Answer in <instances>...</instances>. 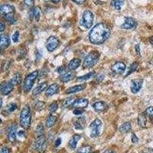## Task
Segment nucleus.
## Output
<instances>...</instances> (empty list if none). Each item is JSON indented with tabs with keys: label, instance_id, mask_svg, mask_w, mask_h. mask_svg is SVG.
<instances>
[{
	"label": "nucleus",
	"instance_id": "nucleus-11",
	"mask_svg": "<svg viewBox=\"0 0 153 153\" xmlns=\"http://www.w3.org/2000/svg\"><path fill=\"white\" fill-rule=\"evenodd\" d=\"M126 68V66L125 63L122 62V61H117L112 66V71L113 73L120 74L125 71Z\"/></svg>",
	"mask_w": 153,
	"mask_h": 153
},
{
	"label": "nucleus",
	"instance_id": "nucleus-55",
	"mask_svg": "<svg viewBox=\"0 0 153 153\" xmlns=\"http://www.w3.org/2000/svg\"><path fill=\"white\" fill-rule=\"evenodd\" d=\"M92 153H98L97 152H92Z\"/></svg>",
	"mask_w": 153,
	"mask_h": 153
},
{
	"label": "nucleus",
	"instance_id": "nucleus-52",
	"mask_svg": "<svg viewBox=\"0 0 153 153\" xmlns=\"http://www.w3.org/2000/svg\"><path fill=\"white\" fill-rule=\"evenodd\" d=\"M104 153H117V152L113 149H107Z\"/></svg>",
	"mask_w": 153,
	"mask_h": 153
},
{
	"label": "nucleus",
	"instance_id": "nucleus-13",
	"mask_svg": "<svg viewBox=\"0 0 153 153\" xmlns=\"http://www.w3.org/2000/svg\"><path fill=\"white\" fill-rule=\"evenodd\" d=\"M16 129H17V126L16 123L9 126L8 129V138L10 142H15L16 140Z\"/></svg>",
	"mask_w": 153,
	"mask_h": 153
},
{
	"label": "nucleus",
	"instance_id": "nucleus-8",
	"mask_svg": "<svg viewBox=\"0 0 153 153\" xmlns=\"http://www.w3.org/2000/svg\"><path fill=\"white\" fill-rule=\"evenodd\" d=\"M60 44V41L58 40V38L55 36H51L49 37L46 43V48L47 50L49 52H52L58 47Z\"/></svg>",
	"mask_w": 153,
	"mask_h": 153
},
{
	"label": "nucleus",
	"instance_id": "nucleus-48",
	"mask_svg": "<svg viewBox=\"0 0 153 153\" xmlns=\"http://www.w3.org/2000/svg\"><path fill=\"white\" fill-rule=\"evenodd\" d=\"M60 144H61V138H57V140L55 141V147L59 146Z\"/></svg>",
	"mask_w": 153,
	"mask_h": 153
},
{
	"label": "nucleus",
	"instance_id": "nucleus-21",
	"mask_svg": "<svg viewBox=\"0 0 153 153\" xmlns=\"http://www.w3.org/2000/svg\"><path fill=\"white\" fill-rule=\"evenodd\" d=\"M80 139H81V136H80V135H77V134L74 135L69 141L70 148L71 149H75L76 147V145H77V143H78V141Z\"/></svg>",
	"mask_w": 153,
	"mask_h": 153
},
{
	"label": "nucleus",
	"instance_id": "nucleus-42",
	"mask_svg": "<svg viewBox=\"0 0 153 153\" xmlns=\"http://www.w3.org/2000/svg\"><path fill=\"white\" fill-rule=\"evenodd\" d=\"M84 110L83 109H74V110L73 111V113L75 115H80L84 113Z\"/></svg>",
	"mask_w": 153,
	"mask_h": 153
},
{
	"label": "nucleus",
	"instance_id": "nucleus-22",
	"mask_svg": "<svg viewBox=\"0 0 153 153\" xmlns=\"http://www.w3.org/2000/svg\"><path fill=\"white\" fill-rule=\"evenodd\" d=\"M75 76V73L74 71H68L61 76V80L63 83H67L73 80Z\"/></svg>",
	"mask_w": 153,
	"mask_h": 153
},
{
	"label": "nucleus",
	"instance_id": "nucleus-26",
	"mask_svg": "<svg viewBox=\"0 0 153 153\" xmlns=\"http://www.w3.org/2000/svg\"><path fill=\"white\" fill-rule=\"evenodd\" d=\"M57 121V117H56L55 115H50L48 117L46 120V123L45 125L48 128H51V127H52L54 125V123Z\"/></svg>",
	"mask_w": 153,
	"mask_h": 153
},
{
	"label": "nucleus",
	"instance_id": "nucleus-7",
	"mask_svg": "<svg viewBox=\"0 0 153 153\" xmlns=\"http://www.w3.org/2000/svg\"><path fill=\"white\" fill-rule=\"evenodd\" d=\"M91 128V136L92 138L97 137L100 136L101 132V128H102V122L99 119H96L94 122L90 126Z\"/></svg>",
	"mask_w": 153,
	"mask_h": 153
},
{
	"label": "nucleus",
	"instance_id": "nucleus-19",
	"mask_svg": "<svg viewBox=\"0 0 153 153\" xmlns=\"http://www.w3.org/2000/svg\"><path fill=\"white\" fill-rule=\"evenodd\" d=\"M58 91H59V86H58V84H53L47 88L45 91V95L47 97H51L54 94H57Z\"/></svg>",
	"mask_w": 153,
	"mask_h": 153
},
{
	"label": "nucleus",
	"instance_id": "nucleus-45",
	"mask_svg": "<svg viewBox=\"0 0 153 153\" xmlns=\"http://www.w3.org/2000/svg\"><path fill=\"white\" fill-rule=\"evenodd\" d=\"M132 142L133 143H137L139 142V139L135 134H132Z\"/></svg>",
	"mask_w": 153,
	"mask_h": 153
},
{
	"label": "nucleus",
	"instance_id": "nucleus-50",
	"mask_svg": "<svg viewBox=\"0 0 153 153\" xmlns=\"http://www.w3.org/2000/svg\"><path fill=\"white\" fill-rule=\"evenodd\" d=\"M18 135H19V137H25V132L24 131H19Z\"/></svg>",
	"mask_w": 153,
	"mask_h": 153
},
{
	"label": "nucleus",
	"instance_id": "nucleus-40",
	"mask_svg": "<svg viewBox=\"0 0 153 153\" xmlns=\"http://www.w3.org/2000/svg\"><path fill=\"white\" fill-rule=\"evenodd\" d=\"M146 115L149 116V117H153V106H150V107L147 108L145 112Z\"/></svg>",
	"mask_w": 153,
	"mask_h": 153
},
{
	"label": "nucleus",
	"instance_id": "nucleus-32",
	"mask_svg": "<svg viewBox=\"0 0 153 153\" xmlns=\"http://www.w3.org/2000/svg\"><path fill=\"white\" fill-rule=\"evenodd\" d=\"M95 76V72H91V73L87 74L86 75H84V76H80V77H78L77 78V80L78 81H84V80H89V79H91V77H93V76Z\"/></svg>",
	"mask_w": 153,
	"mask_h": 153
},
{
	"label": "nucleus",
	"instance_id": "nucleus-20",
	"mask_svg": "<svg viewBox=\"0 0 153 153\" xmlns=\"http://www.w3.org/2000/svg\"><path fill=\"white\" fill-rule=\"evenodd\" d=\"M86 84H80V85H76L74 86V87H72L71 88L68 89L66 91V94H75V93L80 92V91H83L84 89L86 88Z\"/></svg>",
	"mask_w": 153,
	"mask_h": 153
},
{
	"label": "nucleus",
	"instance_id": "nucleus-56",
	"mask_svg": "<svg viewBox=\"0 0 153 153\" xmlns=\"http://www.w3.org/2000/svg\"><path fill=\"white\" fill-rule=\"evenodd\" d=\"M152 123H153V118H152Z\"/></svg>",
	"mask_w": 153,
	"mask_h": 153
},
{
	"label": "nucleus",
	"instance_id": "nucleus-53",
	"mask_svg": "<svg viewBox=\"0 0 153 153\" xmlns=\"http://www.w3.org/2000/svg\"><path fill=\"white\" fill-rule=\"evenodd\" d=\"M51 1L54 3H58L60 2V0H51Z\"/></svg>",
	"mask_w": 153,
	"mask_h": 153
},
{
	"label": "nucleus",
	"instance_id": "nucleus-37",
	"mask_svg": "<svg viewBox=\"0 0 153 153\" xmlns=\"http://www.w3.org/2000/svg\"><path fill=\"white\" fill-rule=\"evenodd\" d=\"M36 134H37V136H42V135H44V127H43V126L41 125V124H39V125L37 126Z\"/></svg>",
	"mask_w": 153,
	"mask_h": 153
},
{
	"label": "nucleus",
	"instance_id": "nucleus-54",
	"mask_svg": "<svg viewBox=\"0 0 153 153\" xmlns=\"http://www.w3.org/2000/svg\"><path fill=\"white\" fill-rule=\"evenodd\" d=\"M150 42H151V44H152V45H153V37L151 38V40H150Z\"/></svg>",
	"mask_w": 153,
	"mask_h": 153
},
{
	"label": "nucleus",
	"instance_id": "nucleus-15",
	"mask_svg": "<svg viewBox=\"0 0 153 153\" xmlns=\"http://www.w3.org/2000/svg\"><path fill=\"white\" fill-rule=\"evenodd\" d=\"M88 100L84 99V98H80L75 100L74 103L72 105L74 109H84L88 106Z\"/></svg>",
	"mask_w": 153,
	"mask_h": 153
},
{
	"label": "nucleus",
	"instance_id": "nucleus-6",
	"mask_svg": "<svg viewBox=\"0 0 153 153\" xmlns=\"http://www.w3.org/2000/svg\"><path fill=\"white\" fill-rule=\"evenodd\" d=\"M34 146H35V149L38 152L44 153L45 152L46 148H47V141H46V138L44 136V135L37 136L35 143H34Z\"/></svg>",
	"mask_w": 153,
	"mask_h": 153
},
{
	"label": "nucleus",
	"instance_id": "nucleus-3",
	"mask_svg": "<svg viewBox=\"0 0 153 153\" xmlns=\"http://www.w3.org/2000/svg\"><path fill=\"white\" fill-rule=\"evenodd\" d=\"M100 58V53L97 51H93L91 53H89L86 58L84 59L83 67L86 69H90L97 65Z\"/></svg>",
	"mask_w": 153,
	"mask_h": 153
},
{
	"label": "nucleus",
	"instance_id": "nucleus-30",
	"mask_svg": "<svg viewBox=\"0 0 153 153\" xmlns=\"http://www.w3.org/2000/svg\"><path fill=\"white\" fill-rule=\"evenodd\" d=\"M138 123L141 127L145 128L146 126V117L145 114H140L138 117Z\"/></svg>",
	"mask_w": 153,
	"mask_h": 153
},
{
	"label": "nucleus",
	"instance_id": "nucleus-23",
	"mask_svg": "<svg viewBox=\"0 0 153 153\" xmlns=\"http://www.w3.org/2000/svg\"><path fill=\"white\" fill-rule=\"evenodd\" d=\"M48 87V84L46 82H44V83H41L38 86H37L35 89L32 91V94L34 96H37L38 94H40L43 91H45Z\"/></svg>",
	"mask_w": 153,
	"mask_h": 153
},
{
	"label": "nucleus",
	"instance_id": "nucleus-2",
	"mask_svg": "<svg viewBox=\"0 0 153 153\" xmlns=\"http://www.w3.org/2000/svg\"><path fill=\"white\" fill-rule=\"evenodd\" d=\"M31 124V114L30 107L26 105L23 107L20 115V125L25 129H29Z\"/></svg>",
	"mask_w": 153,
	"mask_h": 153
},
{
	"label": "nucleus",
	"instance_id": "nucleus-44",
	"mask_svg": "<svg viewBox=\"0 0 153 153\" xmlns=\"http://www.w3.org/2000/svg\"><path fill=\"white\" fill-rule=\"evenodd\" d=\"M135 51L138 56H141V53H140V48H139V45H136L135 46Z\"/></svg>",
	"mask_w": 153,
	"mask_h": 153
},
{
	"label": "nucleus",
	"instance_id": "nucleus-18",
	"mask_svg": "<svg viewBox=\"0 0 153 153\" xmlns=\"http://www.w3.org/2000/svg\"><path fill=\"white\" fill-rule=\"evenodd\" d=\"M41 16V9L38 6L31 9L29 12V19H35V21L38 22L40 19Z\"/></svg>",
	"mask_w": 153,
	"mask_h": 153
},
{
	"label": "nucleus",
	"instance_id": "nucleus-29",
	"mask_svg": "<svg viewBox=\"0 0 153 153\" xmlns=\"http://www.w3.org/2000/svg\"><path fill=\"white\" fill-rule=\"evenodd\" d=\"M12 84L14 85H18V84H20L22 82V74L20 73H16L13 75L12 78L10 80Z\"/></svg>",
	"mask_w": 153,
	"mask_h": 153
},
{
	"label": "nucleus",
	"instance_id": "nucleus-31",
	"mask_svg": "<svg viewBox=\"0 0 153 153\" xmlns=\"http://www.w3.org/2000/svg\"><path fill=\"white\" fill-rule=\"evenodd\" d=\"M5 19L10 24H15L16 22V19L15 17V13H12V14L7 15V16H3Z\"/></svg>",
	"mask_w": 153,
	"mask_h": 153
},
{
	"label": "nucleus",
	"instance_id": "nucleus-25",
	"mask_svg": "<svg viewBox=\"0 0 153 153\" xmlns=\"http://www.w3.org/2000/svg\"><path fill=\"white\" fill-rule=\"evenodd\" d=\"M80 65V60L78 58H74L71 61H70L69 65H68V68L70 70L74 71L76 68H78Z\"/></svg>",
	"mask_w": 153,
	"mask_h": 153
},
{
	"label": "nucleus",
	"instance_id": "nucleus-4",
	"mask_svg": "<svg viewBox=\"0 0 153 153\" xmlns=\"http://www.w3.org/2000/svg\"><path fill=\"white\" fill-rule=\"evenodd\" d=\"M94 16L91 11H84L80 21V25L83 27V28H86V29H88V28L92 27L93 22H94Z\"/></svg>",
	"mask_w": 153,
	"mask_h": 153
},
{
	"label": "nucleus",
	"instance_id": "nucleus-14",
	"mask_svg": "<svg viewBox=\"0 0 153 153\" xmlns=\"http://www.w3.org/2000/svg\"><path fill=\"white\" fill-rule=\"evenodd\" d=\"M0 12L3 16H7V15L12 14V13H15V8L14 6L9 5V4H5V5H1Z\"/></svg>",
	"mask_w": 153,
	"mask_h": 153
},
{
	"label": "nucleus",
	"instance_id": "nucleus-34",
	"mask_svg": "<svg viewBox=\"0 0 153 153\" xmlns=\"http://www.w3.org/2000/svg\"><path fill=\"white\" fill-rule=\"evenodd\" d=\"M138 68V63L137 62H134L132 63V65H131L130 68H129V71H128V73L126 74V75L125 76V77H126L128 75L131 74L132 73H133V72H135L137 70Z\"/></svg>",
	"mask_w": 153,
	"mask_h": 153
},
{
	"label": "nucleus",
	"instance_id": "nucleus-33",
	"mask_svg": "<svg viewBox=\"0 0 153 153\" xmlns=\"http://www.w3.org/2000/svg\"><path fill=\"white\" fill-rule=\"evenodd\" d=\"M91 149H92L91 146H87H87H82V147H80V148L76 151V153H90L91 152Z\"/></svg>",
	"mask_w": 153,
	"mask_h": 153
},
{
	"label": "nucleus",
	"instance_id": "nucleus-46",
	"mask_svg": "<svg viewBox=\"0 0 153 153\" xmlns=\"http://www.w3.org/2000/svg\"><path fill=\"white\" fill-rule=\"evenodd\" d=\"M0 153H10V150H9V149L8 148V147L5 146V147L2 148V149H1V152Z\"/></svg>",
	"mask_w": 153,
	"mask_h": 153
},
{
	"label": "nucleus",
	"instance_id": "nucleus-17",
	"mask_svg": "<svg viewBox=\"0 0 153 153\" xmlns=\"http://www.w3.org/2000/svg\"><path fill=\"white\" fill-rule=\"evenodd\" d=\"M93 107H94V110H95L96 112H98V113L104 112L108 109L107 104H106L105 102H103V101L96 102V103L93 105Z\"/></svg>",
	"mask_w": 153,
	"mask_h": 153
},
{
	"label": "nucleus",
	"instance_id": "nucleus-9",
	"mask_svg": "<svg viewBox=\"0 0 153 153\" xmlns=\"http://www.w3.org/2000/svg\"><path fill=\"white\" fill-rule=\"evenodd\" d=\"M14 88V84H12L11 81L4 82L1 84V87H0V91L2 93V95H8L10 94Z\"/></svg>",
	"mask_w": 153,
	"mask_h": 153
},
{
	"label": "nucleus",
	"instance_id": "nucleus-16",
	"mask_svg": "<svg viewBox=\"0 0 153 153\" xmlns=\"http://www.w3.org/2000/svg\"><path fill=\"white\" fill-rule=\"evenodd\" d=\"M86 119L85 117H80L78 118H75L73 120V123L75 129H83L86 125Z\"/></svg>",
	"mask_w": 153,
	"mask_h": 153
},
{
	"label": "nucleus",
	"instance_id": "nucleus-12",
	"mask_svg": "<svg viewBox=\"0 0 153 153\" xmlns=\"http://www.w3.org/2000/svg\"><path fill=\"white\" fill-rule=\"evenodd\" d=\"M137 25V22L133 18L126 17L125 19V22L123 25H122L121 28L123 29H132L135 28Z\"/></svg>",
	"mask_w": 153,
	"mask_h": 153
},
{
	"label": "nucleus",
	"instance_id": "nucleus-27",
	"mask_svg": "<svg viewBox=\"0 0 153 153\" xmlns=\"http://www.w3.org/2000/svg\"><path fill=\"white\" fill-rule=\"evenodd\" d=\"M125 3V0H112L111 5L117 10H120Z\"/></svg>",
	"mask_w": 153,
	"mask_h": 153
},
{
	"label": "nucleus",
	"instance_id": "nucleus-36",
	"mask_svg": "<svg viewBox=\"0 0 153 153\" xmlns=\"http://www.w3.org/2000/svg\"><path fill=\"white\" fill-rule=\"evenodd\" d=\"M75 100H75L74 98H73V97L69 98V99H68L65 100L64 106H65V107H68V106H72V105L74 103Z\"/></svg>",
	"mask_w": 153,
	"mask_h": 153
},
{
	"label": "nucleus",
	"instance_id": "nucleus-24",
	"mask_svg": "<svg viewBox=\"0 0 153 153\" xmlns=\"http://www.w3.org/2000/svg\"><path fill=\"white\" fill-rule=\"evenodd\" d=\"M0 39H1V49H4L5 48H7L10 44V39H9V36L6 35H4V34H1V37H0Z\"/></svg>",
	"mask_w": 153,
	"mask_h": 153
},
{
	"label": "nucleus",
	"instance_id": "nucleus-10",
	"mask_svg": "<svg viewBox=\"0 0 153 153\" xmlns=\"http://www.w3.org/2000/svg\"><path fill=\"white\" fill-rule=\"evenodd\" d=\"M143 79H136V80H132L130 89L132 94H137L141 90L143 87Z\"/></svg>",
	"mask_w": 153,
	"mask_h": 153
},
{
	"label": "nucleus",
	"instance_id": "nucleus-5",
	"mask_svg": "<svg viewBox=\"0 0 153 153\" xmlns=\"http://www.w3.org/2000/svg\"><path fill=\"white\" fill-rule=\"evenodd\" d=\"M38 76V71H35L32 73L29 74L28 76H26V78L25 80L24 85H23V91L25 94L31 91V89L32 88L35 83V80L37 79Z\"/></svg>",
	"mask_w": 153,
	"mask_h": 153
},
{
	"label": "nucleus",
	"instance_id": "nucleus-41",
	"mask_svg": "<svg viewBox=\"0 0 153 153\" xmlns=\"http://www.w3.org/2000/svg\"><path fill=\"white\" fill-rule=\"evenodd\" d=\"M19 31H16L14 33V35H12V41L14 42H19Z\"/></svg>",
	"mask_w": 153,
	"mask_h": 153
},
{
	"label": "nucleus",
	"instance_id": "nucleus-35",
	"mask_svg": "<svg viewBox=\"0 0 153 153\" xmlns=\"http://www.w3.org/2000/svg\"><path fill=\"white\" fill-rule=\"evenodd\" d=\"M45 103L42 102V101H37L36 103H35V110H37V111H40L44 108V106H45Z\"/></svg>",
	"mask_w": 153,
	"mask_h": 153
},
{
	"label": "nucleus",
	"instance_id": "nucleus-49",
	"mask_svg": "<svg viewBox=\"0 0 153 153\" xmlns=\"http://www.w3.org/2000/svg\"><path fill=\"white\" fill-rule=\"evenodd\" d=\"M5 22L2 21V22H1V27H0V31H1V32H2V31L5 30Z\"/></svg>",
	"mask_w": 153,
	"mask_h": 153
},
{
	"label": "nucleus",
	"instance_id": "nucleus-57",
	"mask_svg": "<svg viewBox=\"0 0 153 153\" xmlns=\"http://www.w3.org/2000/svg\"><path fill=\"white\" fill-rule=\"evenodd\" d=\"M43 1H46V0H43Z\"/></svg>",
	"mask_w": 153,
	"mask_h": 153
},
{
	"label": "nucleus",
	"instance_id": "nucleus-51",
	"mask_svg": "<svg viewBox=\"0 0 153 153\" xmlns=\"http://www.w3.org/2000/svg\"><path fill=\"white\" fill-rule=\"evenodd\" d=\"M65 67H61V68H59L58 69H57V72H58V73H62V72L65 71Z\"/></svg>",
	"mask_w": 153,
	"mask_h": 153
},
{
	"label": "nucleus",
	"instance_id": "nucleus-38",
	"mask_svg": "<svg viewBox=\"0 0 153 153\" xmlns=\"http://www.w3.org/2000/svg\"><path fill=\"white\" fill-rule=\"evenodd\" d=\"M57 109H58V104H57V102H54V103H52L49 106V111L51 113H54Z\"/></svg>",
	"mask_w": 153,
	"mask_h": 153
},
{
	"label": "nucleus",
	"instance_id": "nucleus-43",
	"mask_svg": "<svg viewBox=\"0 0 153 153\" xmlns=\"http://www.w3.org/2000/svg\"><path fill=\"white\" fill-rule=\"evenodd\" d=\"M25 5H28V6H32L34 5V0H25L24 1Z\"/></svg>",
	"mask_w": 153,
	"mask_h": 153
},
{
	"label": "nucleus",
	"instance_id": "nucleus-39",
	"mask_svg": "<svg viewBox=\"0 0 153 153\" xmlns=\"http://www.w3.org/2000/svg\"><path fill=\"white\" fill-rule=\"evenodd\" d=\"M16 108H17V106H16V104H15V103H10V104L8 106L7 110H9V113H12V112H13L14 110H16Z\"/></svg>",
	"mask_w": 153,
	"mask_h": 153
},
{
	"label": "nucleus",
	"instance_id": "nucleus-1",
	"mask_svg": "<svg viewBox=\"0 0 153 153\" xmlns=\"http://www.w3.org/2000/svg\"><path fill=\"white\" fill-rule=\"evenodd\" d=\"M111 34L110 27L103 22L98 23L89 34L90 42L94 45H100L107 40Z\"/></svg>",
	"mask_w": 153,
	"mask_h": 153
},
{
	"label": "nucleus",
	"instance_id": "nucleus-28",
	"mask_svg": "<svg viewBox=\"0 0 153 153\" xmlns=\"http://www.w3.org/2000/svg\"><path fill=\"white\" fill-rule=\"evenodd\" d=\"M131 129H132V126H131L130 122H126L120 126L119 130L121 132H127L131 130Z\"/></svg>",
	"mask_w": 153,
	"mask_h": 153
},
{
	"label": "nucleus",
	"instance_id": "nucleus-47",
	"mask_svg": "<svg viewBox=\"0 0 153 153\" xmlns=\"http://www.w3.org/2000/svg\"><path fill=\"white\" fill-rule=\"evenodd\" d=\"M74 2H75V3L78 4V5H81V4L84 3V2H85L86 0H72Z\"/></svg>",
	"mask_w": 153,
	"mask_h": 153
}]
</instances>
